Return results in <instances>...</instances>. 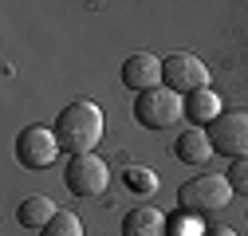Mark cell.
Segmentation results:
<instances>
[{
  "label": "cell",
  "instance_id": "obj_11",
  "mask_svg": "<svg viewBox=\"0 0 248 236\" xmlns=\"http://www.w3.org/2000/svg\"><path fill=\"white\" fill-rule=\"evenodd\" d=\"M173 154H177V162H185V165H205V162L213 158V142H209L205 130L185 126V130L177 134V142H173Z\"/></svg>",
  "mask_w": 248,
  "mask_h": 236
},
{
  "label": "cell",
  "instance_id": "obj_13",
  "mask_svg": "<svg viewBox=\"0 0 248 236\" xmlns=\"http://www.w3.org/2000/svg\"><path fill=\"white\" fill-rule=\"evenodd\" d=\"M122 185H126L130 193H138V197H154L158 185H162V177L150 165H130V169H122Z\"/></svg>",
  "mask_w": 248,
  "mask_h": 236
},
{
  "label": "cell",
  "instance_id": "obj_15",
  "mask_svg": "<svg viewBox=\"0 0 248 236\" xmlns=\"http://www.w3.org/2000/svg\"><path fill=\"white\" fill-rule=\"evenodd\" d=\"M170 236H205V232H201V221H197L193 213H181V209H177V213L170 217Z\"/></svg>",
  "mask_w": 248,
  "mask_h": 236
},
{
  "label": "cell",
  "instance_id": "obj_1",
  "mask_svg": "<svg viewBox=\"0 0 248 236\" xmlns=\"http://www.w3.org/2000/svg\"><path fill=\"white\" fill-rule=\"evenodd\" d=\"M103 130H107L103 106L91 99H75L55 114V138H59V150L67 158L95 154V146L103 142Z\"/></svg>",
  "mask_w": 248,
  "mask_h": 236
},
{
  "label": "cell",
  "instance_id": "obj_8",
  "mask_svg": "<svg viewBox=\"0 0 248 236\" xmlns=\"http://www.w3.org/2000/svg\"><path fill=\"white\" fill-rule=\"evenodd\" d=\"M122 87L134 95H146L154 91V87H162V59L154 55V51H134L122 59Z\"/></svg>",
  "mask_w": 248,
  "mask_h": 236
},
{
  "label": "cell",
  "instance_id": "obj_4",
  "mask_svg": "<svg viewBox=\"0 0 248 236\" xmlns=\"http://www.w3.org/2000/svg\"><path fill=\"white\" fill-rule=\"evenodd\" d=\"M63 154L59 150V138H55V126H24L16 134V162L24 169H51L55 158Z\"/></svg>",
  "mask_w": 248,
  "mask_h": 236
},
{
  "label": "cell",
  "instance_id": "obj_18",
  "mask_svg": "<svg viewBox=\"0 0 248 236\" xmlns=\"http://www.w3.org/2000/svg\"><path fill=\"white\" fill-rule=\"evenodd\" d=\"M244 221H248V213H244Z\"/></svg>",
  "mask_w": 248,
  "mask_h": 236
},
{
  "label": "cell",
  "instance_id": "obj_12",
  "mask_svg": "<svg viewBox=\"0 0 248 236\" xmlns=\"http://www.w3.org/2000/svg\"><path fill=\"white\" fill-rule=\"evenodd\" d=\"M55 213H59V209H55V201H51V197H44V193H32V197H24V201H20L16 221H20L24 228H40V232H44V228L55 221Z\"/></svg>",
  "mask_w": 248,
  "mask_h": 236
},
{
  "label": "cell",
  "instance_id": "obj_2",
  "mask_svg": "<svg viewBox=\"0 0 248 236\" xmlns=\"http://www.w3.org/2000/svg\"><path fill=\"white\" fill-rule=\"evenodd\" d=\"M232 197L236 193H232L225 173H197V177H189V181H181L177 209L181 213H193V217H205V213H221Z\"/></svg>",
  "mask_w": 248,
  "mask_h": 236
},
{
  "label": "cell",
  "instance_id": "obj_7",
  "mask_svg": "<svg viewBox=\"0 0 248 236\" xmlns=\"http://www.w3.org/2000/svg\"><path fill=\"white\" fill-rule=\"evenodd\" d=\"M63 181L75 197H103L110 189V165L99 154H83L63 165Z\"/></svg>",
  "mask_w": 248,
  "mask_h": 236
},
{
  "label": "cell",
  "instance_id": "obj_3",
  "mask_svg": "<svg viewBox=\"0 0 248 236\" xmlns=\"http://www.w3.org/2000/svg\"><path fill=\"white\" fill-rule=\"evenodd\" d=\"M181 114H185V99L170 87H154L134 99V122L142 130H173L181 126Z\"/></svg>",
  "mask_w": 248,
  "mask_h": 236
},
{
  "label": "cell",
  "instance_id": "obj_10",
  "mask_svg": "<svg viewBox=\"0 0 248 236\" xmlns=\"http://www.w3.org/2000/svg\"><path fill=\"white\" fill-rule=\"evenodd\" d=\"M221 114H225V103H221V95H217L213 87H205V91H193V95H185V118H189V126L205 130V126H213Z\"/></svg>",
  "mask_w": 248,
  "mask_h": 236
},
{
  "label": "cell",
  "instance_id": "obj_14",
  "mask_svg": "<svg viewBox=\"0 0 248 236\" xmlns=\"http://www.w3.org/2000/svg\"><path fill=\"white\" fill-rule=\"evenodd\" d=\"M40 236H83V221H79L75 213H67V209H59L55 221H51Z\"/></svg>",
  "mask_w": 248,
  "mask_h": 236
},
{
  "label": "cell",
  "instance_id": "obj_16",
  "mask_svg": "<svg viewBox=\"0 0 248 236\" xmlns=\"http://www.w3.org/2000/svg\"><path fill=\"white\" fill-rule=\"evenodd\" d=\"M225 177H229V185H232V193H236V197H248V158L232 162V165L225 169Z\"/></svg>",
  "mask_w": 248,
  "mask_h": 236
},
{
  "label": "cell",
  "instance_id": "obj_17",
  "mask_svg": "<svg viewBox=\"0 0 248 236\" xmlns=\"http://www.w3.org/2000/svg\"><path fill=\"white\" fill-rule=\"evenodd\" d=\"M205 236H240V232H236V228H209Z\"/></svg>",
  "mask_w": 248,
  "mask_h": 236
},
{
  "label": "cell",
  "instance_id": "obj_6",
  "mask_svg": "<svg viewBox=\"0 0 248 236\" xmlns=\"http://www.w3.org/2000/svg\"><path fill=\"white\" fill-rule=\"evenodd\" d=\"M205 134L213 142V154H221L229 162L248 158V110H225Z\"/></svg>",
  "mask_w": 248,
  "mask_h": 236
},
{
  "label": "cell",
  "instance_id": "obj_9",
  "mask_svg": "<svg viewBox=\"0 0 248 236\" xmlns=\"http://www.w3.org/2000/svg\"><path fill=\"white\" fill-rule=\"evenodd\" d=\"M122 236H170V217L158 205H134V209L122 217Z\"/></svg>",
  "mask_w": 248,
  "mask_h": 236
},
{
  "label": "cell",
  "instance_id": "obj_5",
  "mask_svg": "<svg viewBox=\"0 0 248 236\" xmlns=\"http://www.w3.org/2000/svg\"><path fill=\"white\" fill-rule=\"evenodd\" d=\"M162 87L177 91L181 99L193 95V91H205V87H209V67L201 63L193 51H173V55L162 59Z\"/></svg>",
  "mask_w": 248,
  "mask_h": 236
}]
</instances>
